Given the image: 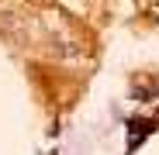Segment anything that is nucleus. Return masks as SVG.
<instances>
[{"label":"nucleus","instance_id":"1","mask_svg":"<svg viewBox=\"0 0 159 155\" xmlns=\"http://www.w3.org/2000/svg\"><path fill=\"white\" fill-rule=\"evenodd\" d=\"M156 131H159V121H152V117H131L128 121V152H139L145 145V138L156 135Z\"/></svg>","mask_w":159,"mask_h":155}]
</instances>
